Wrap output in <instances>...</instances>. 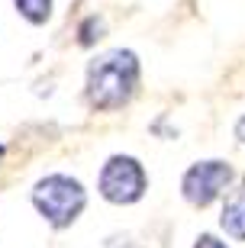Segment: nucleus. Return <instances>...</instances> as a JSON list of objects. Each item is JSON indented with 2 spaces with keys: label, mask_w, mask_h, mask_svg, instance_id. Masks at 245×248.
<instances>
[{
  "label": "nucleus",
  "mask_w": 245,
  "mask_h": 248,
  "mask_svg": "<svg viewBox=\"0 0 245 248\" xmlns=\"http://www.w3.org/2000/svg\"><path fill=\"white\" fill-rule=\"evenodd\" d=\"M236 136H239V142H245V116L236 123Z\"/></svg>",
  "instance_id": "6e6552de"
},
{
  "label": "nucleus",
  "mask_w": 245,
  "mask_h": 248,
  "mask_svg": "<svg viewBox=\"0 0 245 248\" xmlns=\"http://www.w3.org/2000/svg\"><path fill=\"white\" fill-rule=\"evenodd\" d=\"M139 87V58L126 48H113L87 68V97L97 110H116Z\"/></svg>",
  "instance_id": "f257e3e1"
},
{
  "label": "nucleus",
  "mask_w": 245,
  "mask_h": 248,
  "mask_svg": "<svg viewBox=\"0 0 245 248\" xmlns=\"http://www.w3.org/2000/svg\"><path fill=\"white\" fill-rule=\"evenodd\" d=\"M84 190L78 181L65 174H52L46 181H39L36 190H33V203H36V210L46 216L52 226H68V222L78 219V213L84 210Z\"/></svg>",
  "instance_id": "f03ea898"
},
{
  "label": "nucleus",
  "mask_w": 245,
  "mask_h": 248,
  "mask_svg": "<svg viewBox=\"0 0 245 248\" xmlns=\"http://www.w3.org/2000/svg\"><path fill=\"white\" fill-rule=\"evenodd\" d=\"M223 229L232 235V239L245 242V181L239 184V190H232L226 197V206H223Z\"/></svg>",
  "instance_id": "39448f33"
},
{
  "label": "nucleus",
  "mask_w": 245,
  "mask_h": 248,
  "mask_svg": "<svg viewBox=\"0 0 245 248\" xmlns=\"http://www.w3.org/2000/svg\"><path fill=\"white\" fill-rule=\"evenodd\" d=\"M13 3L29 23H46L52 13V0H13Z\"/></svg>",
  "instance_id": "423d86ee"
},
{
  "label": "nucleus",
  "mask_w": 245,
  "mask_h": 248,
  "mask_svg": "<svg viewBox=\"0 0 245 248\" xmlns=\"http://www.w3.org/2000/svg\"><path fill=\"white\" fill-rule=\"evenodd\" d=\"M0 155H3V148H0Z\"/></svg>",
  "instance_id": "1a4fd4ad"
},
{
  "label": "nucleus",
  "mask_w": 245,
  "mask_h": 248,
  "mask_svg": "<svg viewBox=\"0 0 245 248\" xmlns=\"http://www.w3.org/2000/svg\"><path fill=\"white\" fill-rule=\"evenodd\" d=\"M229 181H232V168L226 161H200L184 174V197L194 206H207L223 193Z\"/></svg>",
  "instance_id": "20e7f679"
},
{
  "label": "nucleus",
  "mask_w": 245,
  "mask_h": 248,
  "mask_svg": "<svg viewBox=\"0 0 245 248\" xmlns=\"http://www.w3.org/2000/svg\"><path fill=\"white\" fill-rule=\"evenodd\" d=\"M197 248H226L219 239H213V235H203V239L197 242Z\"/></svg>",
  "instance_id": "0eeeda50"
},
{
  "label": "nucleus",
  "mask_w": 245,
  "mask_h": 248,
  "mask_svg": "<svg viewBox=\"0 0 245 248\" xmlns=\"http://www.w3.org/2000/svg\"><path fill=\"white\" fill-rule=\"evenodd\" d=\"M146 190V171L136 158L113 155L100 174V193L110 203H136Z\"/></svg>",
  "instance_id": "7ed1b4c3"
}]
</instances>
